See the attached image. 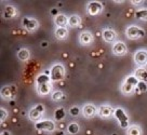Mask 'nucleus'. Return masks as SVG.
Returning a JSON list of instances; mask_svg holds the SVG:
<instances>
[{"label":"nucleus","mask_w":147,"mask_h":135,"mask_svg":"<svg viewBox=\"0 0 147 135\" xmlns=\"http://www.w3.org/2000/svg\"><path fill=\"white\" fill-rule=\"evenodd\" d=\"M64 77V67L60 64L54 65L50 71V79L52 81H59Z\"/></svg>","instance_id":"obj_1"},{"label":"nucleus","mask_w":147,"mask_h":135,"mask_svg":"<svg viewBox=\"0 0 147 135\" xmlns=\"http://www.w3.org/2000/svg\"><path fill=\"white\" fill-rule=\"evenodd\" d=\"M127 35H128L129 38H132V39H135V38H141L145 35V32L143 30L142 28H138L136 26H131L127 29Z\"/></svg>","instance_id":"obj_2"},{"label":"nucleus","mask_w":147,"mask_h":135,"mask_svg":"<svg viewBox=\"0 0 147 135\" xmlns=\"http://www.w3.org/2000/svg\"><path fill=\"white\" fill-rule=\"evenodd\" d=\"M54 128V123L50 120H43L36 123V129L39 131H53Z\"/></svg>","instance_id":"obj_3"},{"label":"nucleus","mask_w":147,"mask_h":135,"mask_svg":"<svg viewBox=\"0 0 147 135\" xmlns=\"http://www.w3.org/2000/svg\"><path fill=\"white\" fill-rule=\"evenodd\" d=\"M115 116H116V118L118 119L120 126H122V128H127V126H128V117H127V115L124 114V111L121 108L116 109Z\"/></svg>","instance_id":"obj_4"},{"label":"nucleus","mask_w":147,"mask_h":135,"mask_svg":"<svg viewBox=\"0 0 147 135\" xmlns=\"http://www.w3.org/2000/svg\"><path fill=\"white\" fill-rule=\"evenodd\" d=\"M135 63L138 65H145L147 64V52L146 51H138L134 56Z\"/></svg>","instance_id":"obj_5"},{"label":"nucleus","mask_w":147,"mask_h":135,"mask_svg":"<svg viewBox=\"0 0 147 135\" xmlns=\"http://www.w3.org/2000/svg\"><path fill=\"white\" fill-rule=\"evenodd\" d=\"M42 111H43V106L42 105H37L35 108H32L29 112V117L32 120H37L38 118H40Z\"/></svg>","instance_id":"obj_6"},{"label":"nucleus","mask_w":147,"mask_h":135,"mask_svg":"<svg viewBox=\"0 0 147 135\" xmlns=\"http://www.w3.org/2000/svg\"><path fill=\"white\" fill-rule=\"evenodd\" d=\"M113 51L116 55H123L127 52V47L123 42H117L115 43V46L113 48Z\"/></svg>","instance_id":"obj_7"},{"label":"nucleus","mask_w":147,"mask_h":135,"mask_svg":"<svg viewBox=\"0 0 147 135\" xmlns=\"http://www.w3.org/2000/svg\"><path fill=\"white\" fill-rule=\"evenodd\" d=\"M102 10V5L100 2H90L88 5V11L91 15H96Z\"/></svg>","instance_id":"obj_8"},{"label":"nucleus","mask_w":147,"mask_h":135,"mask_svg":"<svg viewBox=\"0 0 147 135\" xmlns=\"http://www.w3.org/2000/svg\"><path fill=\"white\" fill-rule=\"evenodd\" d=\"M23 25L24 27H26L28 30H34L38 27V22L36 19H23Z\"/></svg>","instance_id":"obj_9"},{"label":"nucleus","mask_w":147,"mask_h":135,"mask_svg":"<svg viewBox=\"0 0 147 135\" xmlns=\"http://www.w3.org/2000/svg\"><path fill=\"white\" fill-rule=\"evenodd\" d=\"M103 37L105 39V41L107 42H113L116 38V34L114 30H110V29H106L103 33Z\"/></svg>","instance_id":"obj_10"},{"label":"nucleus","mask_w":147,"mask_h":135,"mask_svg":"<svg viewBox=\"0 0 147 135\" xmlns=\"http://www.w3.org/2000/svg\"><path fill=\"white\" fill-rule=\"evenodd\" d=\"M68 23V19L67 17L63 15V14H61V15H57L56 17H55V24L59 26V27H65V25Z\"/></svg>","instance_id":"obj_11"},{"label":"nucleus","mask_w":147,"mask_h":135,"mask_svg":"<svg viewBox=\"0 0 147 135\" xmlns=\"http://www.w3.org/2000/svg\"><path fill=\"white\" fill-rule=\"evenodd\" d=\"M95 112H96V109H95L94 106H92V105H87V106H84V108H83V114L88 118L93 117L95 115Z\"/></svg>","instance_id":"obj_12"},{"label":"nucleus","mask_w":147,"mask_h":135,"mask_svg":"<svg viewBox=\"0 0 147 135\" xmlns=\"http://www.w3.org/2000/svg\"><path fill=\"white\" fill-rule=\"evenodd\" d=\"M135 77L138 80H142V81H146L147 80V71L143 68H140L135 71Z\"/></svg>","instance_id":"obj_13"},{"label":"nucleus","mask_w":147,"mask_h":135,"mask_svg":"<svg viewBox=\"0 0 147 135\" xmlns=\"http://www.w3.org/2000/svg\"><path fill=\"white\" fill-rule=\"evenodd\" d=\"M80 41L81 43L83 44H88V43H90L92 41V36L90 33H88V32H84V33L81 34V36H80Z\"/></svg>","instance_id":"obj_14"},{"label":"nucleus","mask_w":147,"mask_h":135,"mask_svg":"<svg viewBox=\"0 0 147 135\" xmlns=\"http://www.w3.org/2000/svg\"><path fill=\"white\" fill-rule=\"evenodd\" d=\"M55 36L59 39H64L67 36V29L65 27H59L55 32Z\"/></svg>","instance_id":"obj_15"},{"label":"nucleus","mask_w":147,"mask_h":135,"mask_svg":"<svg viewBox=\"0 0 147 135\" xmlns=\"http://www.w3.org/2000/svg\"><path fill=\"white\" fill-rule=\"evenodd\" d=\"M18 60H21V61H26V60H28V57H29V52H28V50H26V49L20 50L18 52Z\"/></svg>","instance_id":"obj_16"},{"label":"nucleus","mask_w":147,"mask_h":135,"mask_svg":"<svg viewBox=\"0 0 147 135\" xmlns=\"http://www.w3.org/2000/svg\"><path fill=\"white\" fill-rule=\"evenodd\" d=\"M98 112H100V115L102 117H109L111 115V112H113V109L108 107V106H102L100 108V111Z\"/></svg>","instance_id":"obj_17"},{"label":"nucleus","mask_w":147,"mask_h":135,"mask_svg":"<svg viewBox=\"0 0 147 135\" xmlns=\"http://www.w3.org/2000/svg\"><path fill=\"white\" fill-rule=\"evenodd\" d=\"M14 13H15L14 8L13 7H11V5H9V7H7V8L5 9L3 15H5V17H7V19H10V17H12V16H13Z\"/></svg>","instance_id":"obj_18"},{"label":"nucleus","mask_w":147,"mask_h":135,"mask_svg":"<svg viewBox=\"0 0 147 135\" xmlns=\"http://www.w3.org/2000/svg\"><path fill=\"white\" fill-rule=\"evenodd\" d=\"M135 17L138 19L147 21V10H140L135 13Z\"/></svg>","instance_id":"obj_19"},{"label":"nucleus","mask_w":147,"mask_h":135,"mask_svg":"<svg viewBox=\"0 0 147 135\" xmlns=\"http://www.w3.org/2000/svg\"><path fill=\"white\" fill-rule=\"evenodd\" d=\"M68 23L70 26H73V27H75V26H78L79 23H80V19H79V16H77V15H73V16H70L68 19Z\"/></svg>","instance_id":"obj_20"},{"label":"nucleus","mask_w":147,"mask_h":135,"mask_svg":"<svg viewBox=\"0 0 147 135\" xmlns=\"http://www.w3.org/2000/svg\"><path fill=\"white\" fill-rule=\"evenodd\" d=\"M49 80H50V77H48L47 75H40L37 78V84L40 85V84H43V83H48Z\"/></svg>","instance_id":"obj_21"},{"label":"nucleus","mask_w":147,"mask_h":135,"mask_svg":"<svg viewBox=\"0 0 147 135\" xmlns=\"http://www.w3.org/2000/svg\"><path fill=\"white\" fill-rule=\"evenodd\" d=\"M38 89H39V92L41 94H47L49 93V91H50V87H49L48 83H43L38 85Z\"/></svg>","instance_id":"obj_22"},{"label":"nucleus","mask_w":147,"mask_h":135,"mask_svg":"<svg viewBox=\"0 0 147 135\" xmlns=\"http://www.w3.org/2000/svg\"><path fill=\"white\" fill-rule=\"evenodd\" d=\"M54 117H55V119H56V120H62V119L65 117L64 109H63V108H59V109H56Z\"/></svg>","instance_id":"obj_23"},{"label":"nucleus","mask_w":147,"mask_h":135,"mask_svg":"<svg viewBox=\"0 0 147 135\" xmlns=\"http://www.w3.org/2000/svg\"><path fill=\"white\" fill-rule=\"evenodd\" d=\"M1 95H2V97L9 98V97H11L13 94L11 93V91H10L9 87H5V88L1 90Z\"/></svg>","instance_id":"obj_24"},{"label":"nucleus","mask_w":147,"mask_h":135,"mask_svg":"<svg viewBox=\"0 0 147 135\" xmlns=\"http://www.w3.org/2000/svg\"><path fill=\"white\" fill-rule=\"evenodd\" d=\"M125 83L130 84V85H132V87H135V85H138V79L136 77H128L127 80H125Z\"/></svg>","instance_id":"obj_25"},{"label":"nucleus","mask_w":147,"mask_h":135,"mask_svg":"<svg viewBox=\"0 0 147 135\" xmlns=\"http://www.w3.org/2000/svg\"><path fill=\"white\" fill-rule=\"evenodd\" d=\"M79 131V126L77 123H71V124H69L68 126V132L69 133H71V134H76V133H78Z\"/></svg>","instance_id":"obj_26"},{"label":"nucleus","mask_w":147,"mask_h":135,"mask_svg":"<svg viewBox=\"0 0 147 135\" xmlns=\"http://www.w3.org/2000/svg\"><path fill=\"white\" fill-rule=\"evenodd\" d=\"M136 87L138 88V91H141V92H145L147 90V85L145 83V81H142V80H138V83Z\"/></svg>","instance_id":"obj_27"},{"label":"nucleus","mask_w":147,"mask_h":135,"mask_svg":"<svg viewBox=\"0 0 147 135\" xmlns=\"http://www.w3.org/2000/svg\"><path fill=\"white\" fill-rule=\"evenodd\" d=\"M62 97H63V93L61 91H56V92L52 94V99L53 101H60Z\"/></svg>","instance_id":"obj_28"},{"label":"nucleus","mask_w":147,"mask_h":135,"mask_svg":"<svg viewBox=\"0 0 147 135\" xmlns=\"http://www.w3.org/2000/svg\"><path fill=\"white\" fill-rule=\"evenodd\" d=\"M128 134H131V135H138L140 134V130H138V128L136 126H131L128 131Z\"/></svg>","instance_id":"obj_29"},{"label":"nucleus","mask_w":147,"mask_h":135,"mask_svg":"<svg viewBox=\"0 0 147 135\" xmlns=\"http://www.w3.org/2000/svg\"><path fill=\"white\" fill-rule=\"evenodd\" d=\"M132 89H133L132 85H130V84H128V83H124L123 85H122V92H123V93H130V92L132 91Z\"/></svg>","instance_id":"obj_30"},{"label":"nucleus","mask_w":147,"mask_h":135,"mask_svg":"<svg viewBox=\"0 0 147 135\" xmlns=\"http://www.w3.org/2000/svg\"><path fill=\"white\" fill-rule=\"evenodd\" d=\"M0 114H1V117H0V120L1 121H5V118H7V116H8V114H7V111H5L3 108H1L0 109Z\"/></svg>","instance_id":"obj_31"},{"label":"nucleus","mask_w":147,"mask_h":135,"mask_svg":"<svg viewBox=\"0 0 147 135\" xmlns=\"http://www.w3.org/2000/svg\"><path fill=\"white\" fill-rule=\"evenodd\" d=\"M79 114V108L78 107H73L70 109V115H73V116H77Z\"/></svg>","instance_id":"obj_32"},{"label":"nucleus","mask_w":147,"mask_h":135,"mask_svg":"<svg viewBox=\"0 0 147 135\" xmlns=\"http://www.w3.org/2000/svg\"><path fill=\"white\" fill-rule=\"evenodd\" d=\"M134 5H141L142 3V1H133Z\"/></svg>","instance_id":"obj_33"}]
</instances>
